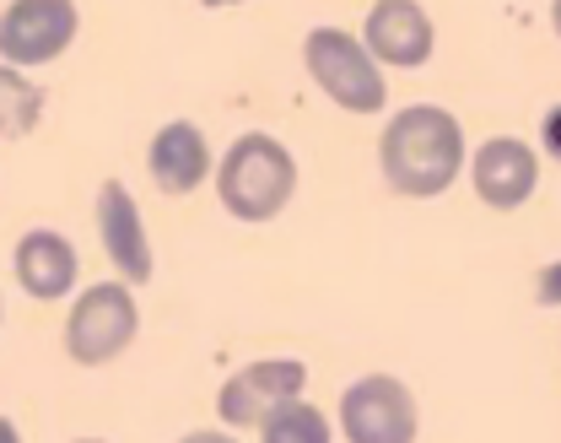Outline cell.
Listing matches in <instances>:
<instances>
[{"label":"cell","instance_id":"obj_7","mask_svg":"<svg viewBox=\"0 0 561 443\" xmlns=\"http://www.w3.org/2000/svg\"><path fill=\"white\" fill-rule=\"evenodd\" d=\"M302 389H308V363L302 357H260V363L238 368L216 389V417L227 428H260L280 406L302 400Z\"/></svg>","mask_w":561,"mask_h":443},{"label":"cell","instance_id":"obj_11","mask_svg":"<svg viewBox=\"0 0 561 443\" xmlns=\"http://www.w3.org/2000/svg\"><path fill=\"white\" fill-rule=\"evenodd\" d=\"M11 276H16V287H22L27 297H38V303H60V297H70L76 293V282H81L76 243H70L66 232H55V227H33V232H22L16 249H11Z\"/></svg>","mask_w":561,"mask_h":443},{"label":"cell","instance_id":"obj_3","mask_svg":"<svg viewBox=\"0 0 561 443\" xmlns=\"http://www.w3.org/2000/svg\"><path fill=\"white\" fill-rule=\"evenodd\" d=\"M302 66L319 81V92L346 109V114H383L389 103V81H383V66L373 60V49L346 33V27H313L302 38Z\"/></svg>","mask_w":561,"mask_h":443},{"label":"cell","instance_id":"obj_21","mask_svg":"<svg viewBox=\"0 0 561 443\" xmlns=\"http://www.w3.org/2000/svg\"><path fill=\"white\" fill-rule=\"evenodd\" d=\"M76 443H103V439H76Z\"/></svg>","mask_w":561,"mask_h":443},{"label":"cell","instance_id":"obj_20","mask_svg":"<svg viewBox=\"0 0 561 443\" xmlns=\"http://www.w3.org/2000/svg\"><path fill=\"white\" fill-rule=\"evenodd\" d=\"M551 27H557V38H561V0H551Z\"/></svg>","mask_w":561,"mask_h":443},{"label":"cell","instance_id":"obj_17","mask_svg":"<svg viewBox=\"0 0 561 443\" xmlns=\"http://www.w3.org/2000/svg\"><path fill=\"white\" fill-rule=\"evenodd\" d=\"M179 443H238L232 433H216V428H195V433H184Z\"/></svg>","mask_w":561,"mask_h":443},{"label":"cell","instance_id":"obj_9","mask_svg":"<svg viewBox=\"0 0 561 443\" xmlns=\"http://www.w3.org/2000/svg\"><path fill=\"white\" fill-rule=\"evenodd\" d=\"M98 238H103V254H108V265L119 271V282L146 287V282L157 276V254H151L140 206L119 179H103V184H98Z\"/></svg>","mask_w":561,"mask_h":443},{"label":"cell","instance_id":"obj_13","mask_svg":"<svg viewBox=\"0 0 561 443\" xmlns=\"http://www.w3.org/2000/svg\"><path fill=\"white\" fill-rule=\"evenodd\" d=\"M260 443H335V428L313 400H291L260 422Z\"/></svg>","mask_w":561,"mask_h":443},{"label":"cell","instance_id":"obj_16","mask_svg":"<svg viewBox=\"0 0 561 443\" xmlns=\"http://www.w3.org/2000/svg\"><path fill=\"white\" fill-rule=\"evenodd\" d=\"M540 141H546V151H551V157H561V109H551V114H546Z\"/></svg>","mask_w":561,"mask_h":443},{"label":"cell","instance_id":"obj_1","mask_svg":"<svg viewBox=\"0 0 561 443\" xmlns=\"http://www.w3.org/2000/svg\"><path fill=\"white\" fill-rule=\"evenodd\" d=\"M378 168L383 184L405 201H437L454 190L465 173V130L448 109L437 103H411L400 109L383 136H378Z\"/></svg>","mask_w":561,"mask_h":443},{"label":"cell","instance_id":"obj_19","mask_svg":"<svg viewBox=\"0 0 561 443\" xmlns=\"http://www.w3.org/2000/svg\"><path fill=\"white\" fill-rule=\"evenodd\" d=\"M206 11H227V5H243V0H201Z\"/></svg>","mask_w":561,"mask_h":443},{"label":"cell","instance_id":"obj_4","mask_svg":"<svg viewBox=\"0 0 561 443\" xmlns=\"http://www.w3.org/2000/svg\"><path fill=\"white\" fill-rule=\"evenodd\" d=\"M140 336V308L130 282H92L66 314V357L81 368H103L130 352Z\"/></svg>","mask_w":561,"mask_h":443},{"label":"cell","instance_id":"obj_18","mask_svg":"<svg viewBox=\"0 0 561 443\" xmlns=\"http://www.w3.org/2000/svg\"><path fill=\"white\" fill-rule=\"evenodd\" d=\"M0 443H22V433H16V422H11V417L0 422Z\"/></svg>","mask_w":561,"mask_h":443},{"label":"cell","instance_id":"obj_6","mask_svg":"<svg viewBox=\"0 0 561 443\" xmlns=\"http://www.w3.org/2000/svg\"><path fill=\"white\" fill-rule=\"evenodd\" d=\"M81 33L76 0H11L0 16V60L27 71L60 60Z\"/></svg>","mask_w":561,"mask_h":443},{"label":"cell","instance_id":"obj_8","mask_svg":"<svg viewBox=\"0 0 561 443\" xmlns=\"http://www.w3.org/2000/svg\"><path fill=\"white\" fill-rule=\"evenodd\" d=\"M470 184H476L481 206H491V212H518L540 190V157L518 136H491L470 157Z\"/></svg>","mask_w":561,"mask_h":443},{"label":"cell","instance_id":"obj_5","mask_svg":"<svg viewBox=\"0 0 561 443\" xmlns=\"http://www.w3.org/2000/svg\"><path fill=\"white\" fill-rule=\"evenodd\" d=\"M421 411L405 378L362 373L341 395V439L346 443H416Z\"/></svg>","mask_w":561,"mask_h":443},{"label":"cell","instance_id":"obj_12","mask_svg":"<svg viewBox=\"0 0 561 443\" xmlns=\"http://www.w3.org/2000/svg\"><path fill=\"white\" fill-rule=\"evenodd\" d=\"M146 173L173 201L179 195H195L210 179V147H206V136H201V125H190V120L162 125L151 136V147H146Z\"/></svg>","mask_w":561,"mask_h":443},{"label":"cell","instance_id":"obj_15","mask_svg":"<svg viewBox=\"0 0 561 443\" xmlns=\"http://www.w3.org/2000/svg\"><path fill=\"white\" fill-rule=\"evenodd\" d=\"M535 303H540V308H561V260L540 265V276H535Z\"/></svg>","mask_w":561,"mask_h":443},{"label":"cell","instance_id":"obj_10","mask_svg":"<svg viewBox=\"0 0 561 443\" xmlns=\"http://www.w3.org/2000/svg\"><path fill=\"white\" fill-rule=\"evenodd\" d=\"M362 44L373 49L378 66L416 71L437 49V27H432L426 5H416V0H373V11L362 22Z\"/></svg>","mask_w":561,"mask_h":443},{"label":"cell","instance_id":"obj_2","mask_svg":"<svg viewBox=\"0 0 561 443\" xmlns=\"http://www.w3.org/2000/svg\"><path fill=\"white\" fill-rule=\"evenodd\" d=\"M297 195V157L276 136L249 130L216 162V201L238 222H276Z\"/></svg>","mask_w":561,"mask_h":443},{"label":"cell","instance_id":"obj_14","mask_svg":"<svg viewBox=\"0 0 561 443\" xmlns=\"http://www.w3.org/2000/svg\"><path fill=\"white\" fill-rule=\"evenodd\" d=\"M0 92H5V136H27V130L38 125V114H44L38 87H27L16 66H5V71H0Z\"/></svg>","mask_w":561,"mask_h":443}]
</instances>
